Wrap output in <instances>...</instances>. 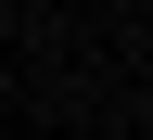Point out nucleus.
<instances>
[{
    "label": "nucleus",
    "instance_id": "nucleus-1",
    "mask_svg": "<svg viewBox=\"0 0 153 140\" xmlns=\"http://www.w3.org/2000/svg\"><path fill=\"white\" fill-rule=\"evenodd\" d=\"M0 140H13V127H0Z\"/></svg>",
    "mask_w": 153,
    "mask_h": 140
}]
</instances>
